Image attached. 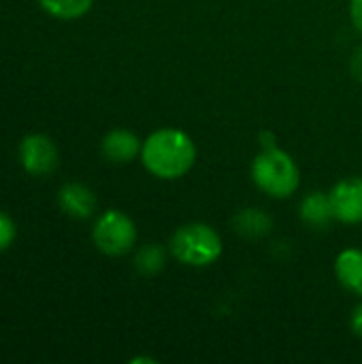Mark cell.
I'll list each match as a JSON object with an SVG mask.
<instances>
[{
	"label": "cell",
	"mask_w": 362,
	"mask_h": 364,
	"mask_svg": "<svg viewBox=\"0 0 362 364\" xmlns=\"http://www.w3.org/2000/svg\"><path fill=\"white\" fill-rule=\"evenodd\" d=\"M141 160L154 177L179 179L194 166L196 147L186 132L177 128H162L143 141Z\"/></svg>",
	"instance_id": "obj_1"
},
{
	"label": "cell",
	"mask_w": 362,
	"mask_h": 364,
	"mask_svg": "<svg viewBox=\"0 0 362 364\" xmlns=\"http://www.w3.org/2000/svg\"><path fill=\"white\" fill-rule=\"evenodd\" d=\"M252 179L265 194L273 198H288L297 192L301 173L292 156L273 145L265 147V151L254 158Z\"/></svg>",
	"instance_id": "obj_2"
},
{
	"label": "cell",
	"mask_w": 362,
	"mask_h": 364,
	"mask_svg": "<svg viewBox=\"0 0 362 364\" xmlns=\"http://www.w3.org/2000/svg\"><path fill=\"white\" fill-rule=\"evenodd\" d=\"M222 239L207 224H186L171 237L173 256L188 267H209L222 256Z\"/></svg>",
	"instance_id": "obj_3"
},
{
	"label": "cell",
	"mask_w": 362,
	"mask_h": 364,
	"mask_svg": "<svg viewBox=\"0 0 362 364\" xmlns=\"http://www.w3.org/2000/svg\"><path fill=\"white\" fill-rule=\"evenodd\" d=\"M94 245L107 256H124L137 243V226L134 222L117 209L105 211L92 230Z\"/></svg>",
	"instance_id": "obj_4"
},
{
	"label": "cell",
	"mask_w": 362,
	"mask_h": 364,
	"mask_svg": "<svg viewBox=\"0 0 362 364\" xmlns=\"http://www.w3.org/2000/svg\"><path fill=\"white\" fill-rule=\"evenodd\" d=\"M19 162L23 171L34 177L49 175L58 166V147L45 134H28L19 143Z\"/></svg>",
	"instance_id": "obj_5"
},
{
	"label": "cell",
	"mask_w": 362,
	"mask_h": 364,
	"mask_svg": "<svg viewBox=\"0 0 362 364\" xmlns=\"http://www.w3.org/2000/svg\"><path fill=\"white\" fill-rule=\"evenodd\" d=\"M331 203L335 220L344 224L362 222V177H350L339 181L331 190Z\"/></svg>",
	"instance_id": "obj_6"
},
{
	"label": "cell",
	"mask_w": 362,
	"mask_h": 364,
	"mask_svg": "<svg viewBox=\"0 0 362 364\" xmlns=\"http://www.w3.org/2000/svg\"><path fill=\"white\" fill-rule=\"evenodd\" d=\"M141 149H143V143L139 141V136L130 130H124V128L107 132L102 143H100L102 156L113 164L132 162L141 154Z\"/></svg>",
	"instance_id": "obj_7"
},
{
	"label": "cell",
	"mask_w": 362,
	"mask_h": 364,
	"mask_svg": "<svg viewBox=\"0 0 362 364\" xmlns=\"http://www.w3.org/2000/svg\"><path fill=\"white\" fill-rule=\"evenodd\" d=\"M58 205L60 209L75 218V220H87L96 211V196L94 192L83 183H66L58 192Z\"/></svg>",
	"instance_id": "obj_8"
},
{
	"label": "cell",
	"mask_w": 362,
	"mask_h": 364,
	"mask_svg": "<svg viewBox=\"0 0 362 364\" xmlns=\"http://www.w3.org/2000/svg\"><path fill=\"white\" fill-rule=\"evenodd\" d=\"M301 220L309 228L324 230L335 220L331 194H324V192H312V194H307L303 198V203H301Z\"/></svg>",
	"instance_id": "obj_9"
},
{
	"label": "cell",
	"mask_w": 362,
	"mask_h": 364,
	"mask_svg": "<svg viewBox=\"0 0 362 364\" xmlns=\"http://www.w3.org/2000/svg\"><path fill=\"white\" fill-rule=\"evenodd\" d=\"M335 273H337L339 284H341L348 292L362 296V252L361 250H354V247L344 250V252L337 256Z\"/></svg>",
	"instance_id": "obj_10"
},
{
	"label": "cell",
	"mask_w": 362,
	"mask_h": 364,
	"mask_svg": "<svg viewBox=\"0 0 362 364\" xmlns=\"http://www.w3.org/2000/svg\"><path fill=\"white\" fill-rule=\"evenodd\" d=\"M235 230L247 239L265 237L271 230V218L260 209H245L235 218Z\"/></svg>",
	"instance_id": "obj_11"
},
{
	"label": "cell",
	"mask_w": 362,
	"mask_h": 364,
	"mask_svg": "<svg viewBox=\"0 0 362 364\" xmlns=\"http://www.w3.org/2000/svg\"><path fill=\"white\" fill-rule=\"evenodd\" d=\"M41 4V9L45 13H49L51 17H58V19H77V17H83L94 0H36Z\"/></svg>",
	"instance_id": "obj_12"
},
{
	"label": "cell",
	"mask_w": 362,
	"mask_h": 364,
	"mask_svg": "<svg viewBox=\"0 0 362 364\" xmlns=\"http://www.w3.org/2000/svg\"><path fill=\"white\" fill-rule=\"evenodd\" d=\"M166 262V254L160 245L156 243H149V245H143L137 256H134V269L141 273V275H156L162 271Z\"/></svg>",
	"instance_id": "obj_13"
},
{
	"label": "cell",
	"mask_w": 362,
	"mask_h": 364,
	"mask_svg": "<svg viewBox=\"0 0 362 364\" xmlns=\"http://www.w3.org/2000/svg\"><path fill=\"white\" fill-rule=\"evenodd\" d=\"M17 228L15 222L11 220V215H6L4 211H0V252L9 250L15 241Z\"/></svg>",
	"instance_id": "obj_14"
},
{
	"label": "cell",
	"mask_w": 362,
	"mask_h": 364,
	"mask_svg": "<svg viewBox=\"0 0 362 364\" xmlns=\"http://www.w3.org/2000/svg\"><path fill=\"white\" fill-rule=\"evenodd\" d=\"M350 15H352L354 28L362 34V0H352L350 2Z\"/></svg>",
	"instance_id": "obj_15"
},
{
	"label": "cell",
	"mask_w": 362,
	"mask_h": 364,
	"mask_svg": "<svg viewBox=\"0 0 362 364\" xmlns=\"http://www.w3.org/2000/svg\"><path fill=\"white\" fill-rule=\"evenodd\" d=\"M350 68H352V75H354V79H356V81H361V83H362V47H361V49H356V51H354Z\"/></svg>",
	"instance_id": "obj_16"
},
{
	"label": "cell",
	"mask_w": 362,
	"mask_h": 364,
	"mask_svg": "<svg viewBox=\"0 0 362 364\" xmlns=\"http://www.w3.org/2000/svg\"><path fill=\"white\" fill-rule=\"evenodd\" d=\"M352 331L362 337V303L354 309V316H352Z\"/></svg>",
	"instance_id": "obj_17"
}]
</instances>
